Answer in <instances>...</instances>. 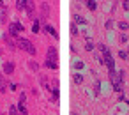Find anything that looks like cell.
<instances>
[{
    "label": "cell",
    "mask_w": 129,
    "mask_h": 115,
    "mask_svg": "<svg viewBox=\"0 0 129 115\" xmlns=\"http://www.w3.org/2000/svg\"><path fill=\"white\" fill-rule=\"evenodd\" d=\"M99 50L103 51V64H106L108 71L115 69V59L111 57V51H110V50H108L104 44H99Z\"/></svg>",
    "instance_id": "6da1fadb"
},
{
    "label": "cell",
    "mask_w": 129,
    "mask_h": 115,
    "mask_svg": "<svg viewBox=\"0 0 129 115\" xmlns=\"http://www.w3.org/2000/svg\"><path fill=\"white\" fill-rule=\"evenodd\" d=\"M18 48H20V50H23V51H27L28 55H36V53H37V50H36L34 43H32V41H28V39H25V37L18 39Z\"/></svg>",
    "instance_id": "7a4b0ae2"
},
{
    "label": "cell",
    "mask_w": 129,
    "mask_h": 115,
    "mask_svg": "<svg viewBox=\"0 0 129 115\" xmlns=\"http://www.w3.org/2000/svg\"><path fill=\"white\" fill-rule=\"evenodd\" d=\"M21 30H23V25H21L20 21H13V23H9V36L16 37Z\"/></svg>",
    "instance_id": "3957f363"
},
{
    "label": "cell",
    "mask_w": 129,
    "mask_h": 115,
    "mask_svg": "<svg viewBox=\"0 0 129 115\" xmlns=\"http://www.w3.org/2000/svg\"><path fill=\"white\" fill-rule=\"evenodd\" d=\"M41 11H43V13H41L39 18H41V21L44 23V20H46L48 14H50V6H48V2H43V4H41Z\"/></svg>",
    "instance_id": "277c9868"
},
{
    "label": "cell",
    "mask_w": 129,
    "mask_h": 115,
    "mask_svg": "<svg viewBox=\"0 0 129 115\" xmlns=\"http://www.w3.org/2000/svg\"><path fill=\"white\" fill-rule=\"evenodd\" d=\"M46 59H50V60H57V59H58V51H57L55 46H50V48H48V51H46Z\"/></svg>",
    "instance_id": "5b68a950"
},
{
    "label": "cell",
    "mask_w": 129,
    "mask_h": 115,
    "mask_svg": "<svg viewBox=\"0 0 129 115\" xmlns=\"http://www.w3.org/2000/svg\"><path fill=\"white\" fill-rule=\"evenodd\" d=\"M2 73H4V74H7V76H9V74H13V73H14V64H13V62H6V64H4V67H2Z\"/></svg>",
    "instance_id": "8992f818"
},
{
    "label": "cell",
    "mask_w": 129,
    "mask_h": 115,
    "mask_svg": "<svg viewBox=\"0 0 129 115\" xmlns=\"http://www.w3.org/2000/svg\"><path fill=\"white\" fill-rule=\"evenodd\" d=\"M44 30H46V34H48V36H51L53 39H58V34H57V30H55V27H53V25H44Z\"/></svg>",
    "instance_id": "52a82bcc"
},
{
    "label": "cell",
    "mask_w": 129,
    "mask_h": 115,
    "mask_svg": "<svg viewBox=\"0 0 129 115\" xmlns=\"http://www.w3.org/2000/svg\"><path fill=\"white\" fill-rule=\"evenodd\" d=\"M58 96H60L58 87H53V89H51V101H53L55 104H58Z\"/></svg>",
    "instance_id": "ba28073f"
},
{
    "label": "cell",
    "mask_w": 129,
    "mask_h": 115,
    "mask_svg": "<svg viewBox=\"0 0 129 115\" xmlns=\"http://www.w3.org/2000/svg\"><path fill=\"white\" fill-rule=\"evenodd\" d=\"M7 90V81H6V78H4V74L2 73H0V92H6Z\"/></svg>",
    "instance_id": "9c48e42d"
},
{
    "label": "cell",
    "mask_w": 129,
    "mask_h": 115,
    "mask_svg": "<svg viewBox=\"0 0 129 115\" xmlns=\"http://www.w3.org/2000/svg\"><path fill=\"white\" fill-rule=\"evenodd\" d=\"M44 66H46L48 69H58V64H57V60H50V59H46Z\"/></svg>",
    "instance_id": "30bf717a"
},
{
    "label": "cell",
    "mask_w": 129,
    "mask_h": 115,
    "mask_svg": "<svg viewBox=\"0 0 129 115\" xmlns=\"http://www.w3.org/2000/svg\"><path fill=\"white\" fill-rule=\"evenodd\" d=\"M7 14H9V9L4 7L2 9V14H0V21H2V23H7Z\"/></svg>",
    "instance_id": "8fae6325"
},
{
    "label": "cell",
    "mask_w": 129,
    "mask_h": 115,
    "mask_svg": "<svg viewBox=\"0 0 129 115\" xmlns=\"http://www.w3.org/2000/svg\"><path fill=\"white\" fill-rule=\"evenodd\" d=\"M85 2H87V7L90 11H95L97 9V2H95V0H85Z\"/></svg>",
    "instance_id": "7c38bea8"
},
{
    "label": "cell",
    "mask_w": 129,
    "mask_h": 115,
    "mask_svg": "<svg viewBox=\"0 0 129 115\" xmlns=\"http://www.w3.org/2000/svg\"><path fill=\"white\" fill-rule=\"evenodd\" d=\"M32 32H34V34H39V32H41V23H39L37 20H34V25H32Z\"/></svg>",
    "instance_id": "4fadbf2b"
},
{
    "label": "cell",
    "mask_w": 129,
    "mask_h": 115,
    "mask_svg": "<svg viewBox=\"0 0 129 115\" xmlns=\"http://www.w3.org/2000/svg\"><path fill=\"white\" fill-rule=\"evenodd\" d=\"M73 80H74V83H76V85H81V83H83V76H81V74H78V73H76V74H73Z\"/></svg>",
    "instance_id": "5bb4252c"
},
{
    "label": "cell",
    "mask_w": 129,
    "mask_h": 115,
    "mask_svg": "<svg viewBox=\"0 0 129 115\" xmlns=\"http://www.w3.org/2000/svg\"><path fill=\"white\" fill-rule=\"evenodd\" d=\"M25 2L27 0H16V9L18 11H25Z\"/></svg>",
    "instance_id": "9a60e30c"
},
{
    "label": "cell",
    "mask_w": 129,
    "mask_h": 115,
    "mask_svg": "<svg viewBox=\"0 0 129 115\" xmlns=\"http://www.w3.org/2000/svg\"><path fill=\"white\" fill-rule=\"evenodd\" d=\"M74 23H80V25H85V23H87V20H85V18H81L80 14H74Z\"/></svg>",
    "instance_id": "2e32d148"
},
{
    "label": "cell",
    "mask_w": 129,
    "mask_h": 115,
    "mask_svg": "<svg viewBox=\"0 0 129 115\" xmlns=\"http://www.w3.org/2000/svg\"><path fill=\"white\" fill-rule=\"evenodd\" d=\"M41 85H43L46 90H51V89H53V87H50V85H48V80H46V76H41Z\"/></svg>",
    "instance_id": "e0dca14e"
},
{
    "label": "cell",
    "mask_w": 129,
    "mask_h": 115,
    "mask_svg": "<svg viewBox=\"0 0 129 115\" xmlns=\"http://www.w3.org/2000/svg\"><path fill=\"white\" fill-rule=\"evenodd\" d=\"M94 46H95V44H94V43H92L90 39H87V44H85V50H87V51H94Z\"/></svg>",
    "instance_id": "ac0fdd59"
},
{
    "label": "cell",
    "mask_w": 129,
    "mask_h": 115,
    "mask_svg": "<svg viewBox=\"0 0 129 115\" xmlns=\"http://www.w3.org/2000/svg\"><path fill=\"white\" fill-rule=\"evenodd\" d=\"M28 67H30L32 71H36V73L39 71V64H37V62H34V60H30V62H28Z\"/></svg>",
    "instance_id": "d6986e66"
},
{
    "label": "cell",
    "mask_w": 129,
    "mask_h": 115,
    "mask_svg": "<svg viewBox=\"0 0 129 115\" xmlns=\"http://www.w3.org/2000/svg\"><path fill=\"white\" fill-rule=\"evenodd\" d=\"M9 115H20V111H18V106L11 104V106H9Z\"/></svg>",
    "instance_id": "ffe728a7"
},
{
    "label": "cell",
    "mask_w": 129,
    "mask_h": 115,
    "mask_svg": "<svg viewBox=\"0 0 129 115\" xmlns=\"http://www.w3.org/2000/svg\"><path fill=\"white\" fill-rule=\"evenodd\" d=\"M118 28L120 30H129V23L127 21H118Z\"/></svg>",
    "instance_id": "44dd1931"
},
{
    "label": "cell",
    "mask_w": 129,
    "mask_h": 115,
    "mask_svg": "<svg viewBox=\"0 0 129 115\" xmlns=\"http://www.w3.org/2000/svg\"><path fill=\"white\" fill-rule=\"evenodd\" d=\"M69 28H71V34H73V36H78V34H80V32H78V27H76V23H74V21L71 23V27H69Z\"/></svg>",
    "instance_id": "7402d4cb"
},
{
    "label": "cell",
    "mask_w": 129,
    "mask_h": 115,
    "mask_svg": "<svg viewBox=\"0 0 129 115\" xmlns=\"http://www.w3.org/2000/svg\"><path fill=\"white\" fill-rule=\"evenodd\" d=\"M118 43H120V44H124V43H127V36H125L124 32H122V34L118 36Z\"/></svg>",
    "instance_id": "603a6c76"
},
{
    "label": "cell",
    "mask_w": 129,
    "mask_h": 115,
    "mask_svg": "<svg viewBox=\"0 0 129 115\" xmlns=\"http://www.w3.org/2000/svg\"><path fill=\"white\" fill-rule=\"evenodd\" d=\"M99 92H101V83H99V81H95V85H94V94H95V96H99Z\"/></svg>",
    "instance_id": "cb8c5ba5"
},
{
    "label": "cell",
    "mask_w": 129,
    "mask_h": 115,
    "mask_svg": "<svg viewBox=\"0 0 129 115\" xmlns=\"http://www.w3.org/2000/svg\"><path fill=\"white\" fill-rule=\"evenodd\" d=\"M127 57H129V55H127V51H124V50H120V51H118V59H122V60H125Z\"/></svg>",
    "instance_id": "d4e9b609"
},
{
    "label": "cell",
    "mask_w": 129,
    "mask_h": 115,
    "mask_svg": "<svg viewBox=\"0 0 129 115\" xmlns=\"http://www.w3.org/2000/svg\"><path fill=\"white\" fill-rule=\"evenodd\" d=\"M117 78H118L120 81H124V78H125V71H117Z\"/></svg>",
    "instance_id": "484cf974"
},
{
    "label": "cell",
    "mask_w": 129,
    "mask_h": 115,
    "mask_svg": "<svg viewBox=\"0 0 129 115\" xmlns=\"http://www.w3.org/2000/svg\"><path fill=\"white\" fill-rule=\"evenodd\" d=\"M73 66H74V69H83V62H81V60H76Z\"/></svg>",
    "instance_id": "4316f807"
},
{
    "label": "cell",
    "mask_w": 129,
    "mask_h": 115,
    "mask_svg": "<svg viewBox=\"0 0 129 115\" xmlns=\"http://www.w3.org/2000/svg\"><path fill=\"white\" fill-rule=\"evenodd\" d=\"M122 7H124L125 11H129V0H122Z\"/></svg>",
    "instance_id": "83f0119b"
},
{
    "label": "cell",
    "mask_w": 129,
    "mask_h": 115,
    "mask_svg": "<svg viewBox=\"0 0 129 115\" xmlns=\"http://www.w3.org/2000/svg\"><path fill=\"white\" fill-rule=\"evenodd\" d=\"M104 27H106V30H110V28L113 27V21H111V20H108V21L104 23Z\"/></svg>",
    "instance_id": "f1b7e54d"
},
{
    "label": "cell",
    "mask_w": 129,
    "mask_h": 115,
    "mask_svg": "<svg viewBox=\"0 0 129 115\" xmlns=\"http://www.w3.org/2000/svg\"><path fill=\"white\" fill-rule=\"evenodd\" d=\"M118 101H125V94H124V92H120V96H118Z\"/></svg>",
    "instance_id": "f546056e"
},
{
    "label": "cell",
    "mask_w": 129,
    "mask_h": 115,
    "mask_svg": "<svg viewBox=\"0 0 129 115\" xmlns=\"http://www.w3.org/2000/svg\"><path fill=\"white\" fill-rule=\"evenodd\" d=\"M9 89H11V90H16V89H18V85H16V83H11V85H9Z\"/></svg>",
    "instance_id": "4dcf8cb0"
},
{
    "label": "cell",
    "mask_w": 129,
    "mask_h": 115,
    "mask_svg": "<svg viewBox=\"0 0 129 115\" xmlns=\"http://www.w3.org/2000/svg\"><path fill=\"white\" fill-rule=\"evenodd\" d=\"M6 6H4V0H0V9H4Z\"/></svg>",
    "instance_id": "1f68e13d"
},
{
    "label": "cell",
    "mask_w": 129,
    "mask_h": 115,
    "mask_svg": "<svg viewBox=\"0 0 129 115\" xmlns=\"http://www.w3.org/2000/svg\"><path fill=\"white\" fill-rule=\"evenodd\" d=\"M125 103H127V104H129V101H127V99H125Z\"/></svg>",
    "instance_id": "d6a6232c"
},
{
    "label": "cell",
    "mask_w": 129,
    "mask_h": 115,
    "mask_svg": "<svg viewBox=\"0 0 129 115\" xmlns=\"http://www.w3.org/2000/svg\"><path fill=\"white\" fill-rule=\"evenodd\" d=\"M71 115H76V113H74V111H73V113H71Z\"/></svg>",
    "instance_id": "836d02e7"
},
{
    "label": "cell",
    "mask_w": 129,
    "mask_h": 115,
    "mask_svg": "<svg viewBox=\"0 0 129 115\" xmlns=\"http://www.w3.org/2000/svg\"><path fill=\"white\" fill-rule=\"evenodd\" d=\"M127 55H129V48H127Z\"/></svg>",
    "instance_id": "e575fe53"
},
{
    "label": "cell",
    "mask_w": 129,
    "mask_h": 115,
    "mask_svg": "<svg viewBox=\"0 0 129 115\" xmlns=\"http://www.w3.org/2000/svg\"><path fill=\"white\" fill-rule=\"evenodd\" d=\"M78 2H83V0H78Z\"/></svg>",
    "instance_id": "d590c367"
}]
</instances>
